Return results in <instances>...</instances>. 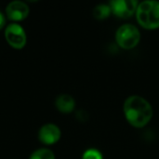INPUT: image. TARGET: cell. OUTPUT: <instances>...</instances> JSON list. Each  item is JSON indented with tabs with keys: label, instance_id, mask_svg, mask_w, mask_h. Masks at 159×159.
<instances>
[{
	"label": "cell",
	"instance_id": "1",
	"mask_svg": "<svg viewBox=\"0 0 159 159\" xmlns=\"http://www.w3.org/2000/svg\"><path fill=\"white\" fill-rule=\"evenodd\" d=\"M124 114L127 121L135 128L146 126L153 117V108L150 102L142 96L131 95L124 102Z\"/></svg>",
	"mask_w": 159,
	"mask_h": 159
},
{
	"label": "cell",
	"instance_id": "2",
	"mask_svg": "<svg viewBox=\"0 0 159 159\" xmlns=\"http://www.w3.org/2000/svg\"><path fill=\"white\" fill-rule=\"evenodd\" d=\"M136 18L141 26L148 30L159 28V1L147 0L140 3Z\"/></svg>",
	"mask_w": 159,
	"mask_h": 159
},
{
	"label": "cell",
	"instance_id": "3",
	"mask_svg": "<svg viewBox=\"0 0 159 159\" xmlns=\"http://www.w3.org/2000/svg\"><path fill=\"white\" fill-rule=\"evenodd\" d=\"M116 40L120 48L124 49H131L137 47L140 43L141 33L135 25L126 23L116 30Z\"/></svg>",
	"mask_w": 159,
	"mask_h": 159
},
{
	"label": "cell",
	"instance_id": "4",
	"mask_svg": "<svg viewBox=\"0 0 159 159\" xmlns=\"http://www.w3.org/2000/svg\"><path fill=\"white\" fill-rule=\"evenodd\" d=\"M5 38L7 44L16 49H21L27 42L26 33L21 25L17 22H12L5 28Z\"/></svg>",
	"mask_w": 159,
	"mask_h": 159
},
{
	"label": "cell",
	"instance_id": "5",
	"mask_svg": "<svg viewBox=\"0 0 159 159\" xmlns=\"http://www.w3.org/2000/svg\"><path fill=\"white\" fill-rule=\"evenodd\" d=\"M138 5L136 0H114L109 4L112 12L122 19L131 17L136 12Z\"/></svg>",
	"mask_w": 159,
	"mask_h": 159
},
{
	"label": "cell",
	"instance_id": "6",
	"mask_svg": "<svg viewBox=\"0 0 159 159\" xmlns=\"http://www.w3.org/2000/svg\"><path fill=\"white\" fill-rule=\"evenodd\" d=\"M30 13V8L23 1H12L6 7V16L12 21H21L25 20Z\"/></svg>",
	"mask_w": 159,
	"mask_h": 159
},
{
	"label": "cell",
	"instance_id": "7",
	"mask_svg": "<svg viewBox=\"0 0 159 159\" xmlns=\"http://www.w3.org/2000/svg\"><path fill=\"white\" fill-rule=\"evenodd\" d=\"M61 132L60 128L52 123L43 125L38 131L39 141L46 145H52L58 143L61 139Z\"/></svg>",
	"mask_w": 159,
	"mask_h": 159
},
{
	"label": "cell",
	"instance_id": "8",
	"mask_svg": "<svg viewBox=\"0 0 159 159\" xmlns=\"http://www.w3.org/2000/svg\"><path fill=\"white\" fill-rule=\"evenodd\" d=\"M55 106L61 113L69 114L74 111L75 107V101L71 95L61 94L56 98Z\"/></svg>",
	"mask_w": 159,
	"mask_h": 159
},
{
	"label": "cell",
	"instance_id": "9",
	"mask_svg": "<svg viewBox=\"0 0 159 159\" xmlns=\"http://www.w3.org/2000/svg\"><path fill=\"white\" fill-rule=\"evenodd\" d=\"M111 13H112V10H111L110 6L105 5V4L97 5L93 8V11H92L93 17L97 20H104V19L108 18Z\"/></svg>",
	"mask_w": 159,
	"mask_h": 159
},
{
	"label": "cell",
	"instance_id": "10",
	"mask_svg": "<svg viewBox=\"0 0 159 159\" xmlns=\"http://www.w3.org/2000/svg\"><path fill=\"white\" fill-rule=\"evenodd\" d=\"M29 159H55V155L48 148H40L35 150Z\"/></svg>",
	"mask_w": 159,
	"mask_h": 159
},
{
	"label": "cell",
	"instance_id": "11",
	"mask_svg": "<svg viewBox=\"0 0 159 159\" xmlns=\"http://www.w3.org/2000/svg\"><path fill=\"white\" fill-rule=\"evenodd\" d=\"M82 159H103L102 155L97 149H88L84 152Z\"/></svg>",
	"mask_w": 159,
	"mask_h": 159
},
{
	"label": "cell",
	"instance_id": "12",
	"mask_svg": "<svg viewBox=\"0 0 159 159\" xmlns=\"http://www.w3.org/2000/svg\"><path fill=\"white\" fill-rule=\"evenodd\" d=\"M6 25V16L0 11V30H2Z\"/></svg>",
	"mask_w": 159,
	"mask_h": 159
}]
</instances>
